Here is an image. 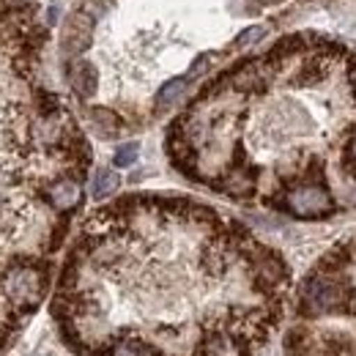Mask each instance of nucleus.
<instances>
[{
  "label": "nucleus",
  "instance_id": "nucleus-7",
  "mask_svg": "<svg viewBox=\"0 0 356 356\" xmlns=\"http://www.w3.org/2000/svg\"><path fill=\"white\" fill-rule=\"evenodd\" d=\"M189 88V80H186V74L184 77H173V80H168L159 93H156V110H168V107H173L178 99L186 93Z\"/></svg>",
  "mask_w": 356,
  "mask_h": 356
},
{
  "label": "nucleus",
  "instance_id": "nucleus-14",
  "mask_svg": "<svg viewBox=\"0 0 356 356\" xmlns=\"http://www.w3.org/2000/svg\"><path fill=\"white\" fill-rule=\"evenodd\" d=\"M264 3H277V0H264Z\"/></svg>",
  "mask_w": 356,
  "mask_h": 356
},
{
  "label": "nucleus",
  "instance_id": "nucleus-1",
  "mask_svg": "<svg viewBox=\"0 0 356 356\" xmlns=\"http://www.w3.org/2000/svg\"><path fill=\"white\" fill-rule=\"evenodd\" d=\"M351 302V285L348 280L332 274V271H321L312 274L305 285V296L302 305L310 315H321V312H343Z\"/></svg>",
  "mask_w": 356,
  "mask_h": 356
},
{
  "label": "nucleus",
  "instance_id": "nucleus-9",
  "mask_svg": "<svg viewBox=\"0 0 356 356\" xmlns=\"http://www.w3.org/2000/svg\"><path fill=\"white\" fill-rule=\"evenodd\" d=\"M137 154H140V145H137V143H124V145H118L113 162H115L118 168H129V165H134Z\"/></svg>",
  "mask_w": 356,
  "mask_h": 356
},
{
  "label": "nucleus",
  "instance_id": "nucleus-5",
  "mask_svg": "<svg viewBox=\"0 0 356 356\" xmlns=\"http://www.w3.org/2000/svg\"><path fill=\"white\" fill-rule=\"evenodd\" d=\"M69 80H72V88L77 96L90 99L96 88H99V77H96V69L90 66L88 60H74L72 69H69Z\"/></svg>",
  "mask_w": 356,
  "mask_h": 356
},
{
  "label": "nucleus",
  "instance_id": "nucleus-13",
  "mask_svg": "<svg viewBox=\"0 0 356 356\" xmlns=\"http://www.w3.org/2000/svg\"><path fill=\"white\" fill-rule=\"evenodd\" d=\"M348 86H351V93L356 96V58L351 60V66H348Z\"/></svg>",
  "mask_w": 356,
  "mask_h": 356
},
{
  "label": "nucleus",
  "instance_id": "nucleus-10",
  "mask_svg": "<svg viewBox=\"0 0 356 356\" xmlns=\"http://www.w3.org/2000/svg\"><path fill=\"white\" fill-rule=\"evenodd\" d=\"M266 36V25H252V28H247L236 42H233V47H250V44H255V42H261Z\"/></svg>",
  "mask_w": 356,
  "mask_h": 356
},
{
  "label": "nucleus",
  "instance_id": "nucleus-2",
  "mask_svg": "<svg viewBox=\"0 0 356 356\" xmlns=\"http://www.w3.org/2000/svg\"><path fill=\"white\" fill-rule=\"evenodd\" d=\"M282 206L293 217H302V220H321V217L334 211V200H332L329 189L323 184H318V181L299 184V186L288 189L285 197H282Z\"/></svg>",
  "mask_w": 356,
  "mask_h": 356
},
{
  "label": "nucleus",
  "instance_id": "nucleus-4",
  "mask_svg": "<svg viewBox=\"0 0 356 356\" xmlns=\"http://www.w3.org/2000/svg\"><path fill=\"white\" fill-rule=\"evenodd\" d=\"M90 39H93V19L88 14L77 11L66 19L63 25V36H60V47L66 55H80L90 47Z\"/></svg>",
  "mask_w": 356,
  "mask_h": 356
},
{
  "label": "nucleus",
  "instance_id": "nucleus-6",
  "mask_svg": "<svg viewBox=\"0 0 356 356\" xmlns=\"http://www.w3.org/2000/svg\"><path fill=\"white\" fill-rule=\"evenodd\" d=\"M118 186H121V178H118L115 170H110V168L96 170V176H93V181H90V192H93L96 200L110 197L113 192H118Z\"/></svg>",
  "mask_w": 356,
  "mask_h": 356
},
{
  "label": "nucleus",
  "instance_id": "nucleus-3",
  "mask_svg": "<svg viewBox=\"0 0 356 356\" xmlns=\"http://www.w3.org/2000/svg\"><path fill=\"white\" fill-rule=\"evenodd\" d=\"M83 200V184L80 178L72 176V173H63L60 178H55L49 186H47V203L52 206V211L58 214H69L80 206Z\"/></svg>",
  "mask_w": 356,
  "mask_h": 356
},
{
  "label": "nucleus",
  "instance_id": "nucleus-8",
  "mask_svg": "<svg viewBox=\"0 0 356 356\" xmlns=\"http://www.w3.org/2000/svg\"><path fill=\"white\" fill-rule=\"evenodd\" d=\"M90 121H93V127H96V132L102 134V137H115V134L121 132V118L113 113V110H107V107H93L90 110Z\"/></svg>",
  "mask_w": 356,
  "mask_h": 356
},
{
  "label": "nucleus",
  "instance_id": "nucleus-12",
  "mask_svg": "<svg viewBox=\"0 0 356 356\" xmlns=\"http://www.w3.org/2000/svg\"><path fill=\"white\" fill-rule=\"evenodd\" d=\"M346 168L356 178V129L351 134V140H348V145H346Z\"/></svg>",
  "mask_w": 356,
  "mask_h": 356
},
{
  "label": "nucleus",
  "instance_id": "nucleus-11",
  "mask_svg": "<svg viewBox=\"0 0 356 356\" xmlns=\"http://www.w3.org/2000/svg\"><path fill=\"white\" fill-rule=\"evenodd\" d=\"M211 60H214V58H211V52H206V55H200V58H197V60L192 63V69L186 72V80L192 83V80H197V77H200L203 72H209V66H211Z\"/></svg>",
  "mask_w": 356,
  "mask_h": 356
}]
</instances>
